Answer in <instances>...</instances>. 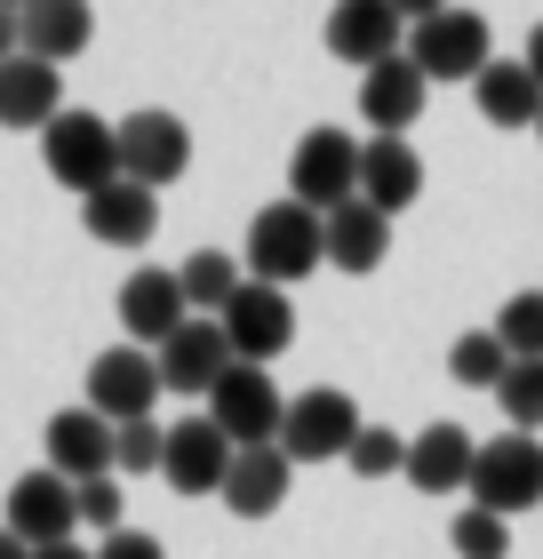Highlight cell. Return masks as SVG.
<instances>
[{
	"label": "cell",
	"instance_id": "3957f363",
	"mask_svg": "<svg viewBox=\"0 0 543 559\" xmlns=\"http://www.w3.org/2000/svg\"><path fill=\"white\" fill-rule=\"evenodd\" d=\"M40 160H48V176L57 185H72V192H105V185H120V120H96V112H57L40 129Z\"/></svg>",
	"mask_w": 543,
	"mask_h": 559
},
{
	"label": "cell",
	"instance_id": "52a82bcc",
	"mask_svg": "<svg viewBox=\"0 0 543 559\" xmlns=\"http://www.w3.org/2000/svg\"><path fill=\"white\" fill-rule=\"evenodd\" d=\"M216 328H224V344H232L240 368H264V360H280V352L296 344V304H288V288L248 280V288L216 312Z\"/></svg>",
	"mask_w": 543,
	"mask_h": 559
},
{
	"label": "cell",
	"instance_id": "9a60e30c",
	"mask_svg": "<svg viewBox=\"0 0 543 559\" xmlns=\"http://www.w3.org/2000/svg\"><path fill=\"white\" fill-rule=\"evenodd\" d=\"M192 320V304H185V280L176 272H128L120 280V328H128V344H144V352H161L176 328Z\"/></svg>",
	"mask_w": 543,
	"mask_h": 559
},
{
	"label": "cell",
	"instance_id": "f1b7e54d",
	"mask_svg": "<svg viewBox=\"0 0 543 559\" xmlns=\"http://www.w3.org/2000/svg\"><path fill=\"white\" fill-rule=\"evenodd\" d=\"M496 336L511 360H543V288H520V296H504V312H496Z\"/></svg>",
	"mask_w": 543,
	"mask_h": 559
},
{
	"label": "cell",
	"instance_id": "484cf974",
	"mask_svg": "<svg viewBox=\"0 0 543 559\" xmlns=\"http://www.w3.org/2000/svg\"><path fill=\"white\" fill-rule=\"evenodd\" d=\"M176 280H185V304H192V320H216L224 304L248 288L240 257H224V248H192V257H185V272H176Z\"/></svg>",
	"mask_w": 543,
	"mask_h": 559
},
{
	"label": "cell",
	"instance_id": "4dcf8cb0",
	"mask_svg": "<svg viewBox=\"0 0 543 559\" xmlns=\"http://www.w3.org/2000/svg\"><path fill=\"white\" fill-rule=\"evenodd\" d=\"M344 464H352L359 479H392V472H408V440H400V431H383V424H368Z\"/></svg>",
	"mask_w": 543,
	"mask_h": 559
},
{
	"label": "cell",
	"instance_id": "8fae6325",
	"mask_svg": "<svg viewBox=\"0 0 543 559\" xmlns=\"http://www.w3.org/2000/svg\"><path fill=\"white\" fill-rule=\"evenodd\" d=\"M152 392H161V360H152L144 344H113V352L88 360V408L105 424H144Z\"/></svg>",
	"mask_w": 543,
	"mask_h": 559
},
{
	"label": "cell",
	"instance_id": "44dd1931",
	"mask_svg": "<svg viewBox=\"0 0 543 559\" xmlns=\"http://www.w3.org/2000/svg\"><path fill=\"white\" fill-rule=\"evenodd\" d=\"M64 112V72L40 57H9L0 64V129H48Z\"/></svg>",
	"mask_w": 543,
	"mask_h": 559
},
{
	"label": "cell",
	"instance_id": "836d02e7",
	"mask_svg": "<svg viewBox=\"0 0 543 559\" xmlns=\"http://www.w3.org/2000/svg\"><path fill=\"white\" fill-rule=\"evenodd\" d=\"M96 559H168V551H161V536H144V527H120V536L96 544Z\"/></svg>",
	"mask_w": 543,
	"mask_h": 559
},
{
	"label": "cell",
	"instance_id": "d6986e66",
	"mask_svg": "<svg viewBox=\"0 0 543 559\" xmlns=\"http://www.w3.org/2000/svg\"><path fill=\"white\" fill-rule=\"evenodd\" d=\"M416 192H424L416 144L408 136H368V152H359V200H368L376 216H400V209H416Z\"/></svg>",
	"mask_w": 543,
	"mask_h": 559
},
{
	"label": "cell",
	"instance_id": "ac0fdd59",
	"mask_svg": "<svg viewBox=\"0 0 543 559\" xmlns=\"http://www.w3.org/2000/svg\"><path fill=\"white\" fill-rule=\"evenodd\" d=\"M81 224H88V240H105V248H144L161 233V192H144V185L120 176V185L81 200Z\"/></svg>",
	"mask_w": 543,
	"mask_h": 559
},
{
	"label": "cell",
	"instance_id": "277c9868",
	"mask_svg": "<svg viewBox=\"0 0 543 559\" xmlns=\"http://www.w3.org/2000/svg\"><path fill=\"white\" fill-rule=\"evenodd\" d=\"M359 431H368V416L352 408V392L312 384V392L288 400V416H280V455H288V464H335V455L359 448Z\"/></svg>",
	"mask_w": 543,
	"mask_h": 559
},
{
	"label": "cell",
	"instance_id": "7a4b0ae2",
	"mask_svg": "<svg viewBox=\"0 0 543 559\" xmlns=\"http://www.w3.org/2000/svg\"><path fill=\"white\" fill-rule=\"evenodd\" d=\"M408 64H416L424 81H480V72L496 64V33H487V16H472V9H416V24H408Z\"/></svg>",
	"mask_w": 543,
	"mask_h": 559
},
{
	"label": "cell",
	"instance_id": "d590c367",
	"mask_svg": "<svg viewBox=\"0 0 543 559\" xmlns=\"http://www.w3.org/2000/svg\"><path fill=\"white\" fill-rule=\"evenodd\" d=\"M528 72H535V88H543V24H535V33H528V57H520Z\"/></svg>",
	"mask_w": 543,
	"mask_h": 559
},
{
	"label": "cell",
	"instance_id": "d6a6232c",
	"mask_svg": "<svg viewBox=\"0 0 543 559\" xmlns=\"http://www.w3.org/2000/svg\"><path fill=\"white\" fill-rule=\"evenodd\" d=\"M72 503H81V527H96V536H120V479H88V488H72Z\"/></svg>",
	"mask_w": 543,
	"mask_h": 559
},
{
	"label": "cell",
	"instance_id": "7c38bea8",
	"mask_svg": "<svg viewBox=\"0 0 543 559\" xmlns=\"http://www.w3.org/2000/svg\"><path fill=\"white\" fill-rule=\"evenodd\" d=\"M113 440H120V424H105L81 400V408H57L40 431V448H48V472L72 479V488H88V479H120L113 472Z\"/></svg>",
	"mask_w": 543,
	"mask_h": 559
},
{
	"label": "cell",
	"instance_id": "5bb4252c",
	"mask_svg": "<svg viewBox=\"0 0 543 559\" xmlns=\"http://www.w3.org/2000/svg\"><path fill=\"white\" fill-rule=\"evenodd\" d=\"M152 360H161V392H200V400H209V392L224 384V376L240 368L216 320H185L161 352H152Z\"/></svg>",
	"mask_w": 543,
	"mask_h": 559
},
{
	"label": "cell",
	"instance_id": "30bf717a",
	"mask_svg": "<svg viewBox=\"0 0 543 559\" xmlns=\"http://www.w3.org/2000/svg\"><path fill=\"white\" fill-rule=\"evenodd\" d=\"M0 527H9L16 544H33V551H48V544H72V527H81V503H72V479H57V472H16V488H9V503H0Z\"/></svg>",
	"mask_w": 543,
	"mask_h": 559
},
{
	"label": "cell",
	"instance_id": "4fadbf2b",
	"mask_svg": "<svg viewBox=\"0 0 543 559\" xmlns=\"http://www.w3.org/2000/svg\"><path fill=\"white\" fill-rule=\"evenodd\" d=\"M232 448L224 431L209 416H185V424H168V455H161V479L176 496H224V479H232Z\"/></svg>",
	"mask_w": 543,
	"mask_h": 559
},
{
	"label": "cell",
	"instance_id": "4316f807",
	"mask_svg": "<svg viewBox=\"0 0 543 559\" xmlns=\"http://www.w3.org/2000/svg\"><path fill=\"white\" fill-rule=\"evenodd\" d=\"M448 376H456V384H487V392H496L504 376H511L504 336H496V328H472V336H456V344H448Z\"/></svg>",
	"mask_w": 543,
	"mask_h": 559
},
{
	"label": "cell",
	"instance_id": "74e56055",
	"mask_svg": "<svg viewBox=\"0 0 543 559\" xmlns=\"http://www.w3.org/2000/svg\"><path fill=\"white\" fill-rule=\"evenodd\" d=\"M0 559H33V544H16L9 527H0Z\"/></svg>",
	"mask_w": 543,
	"mask_h": 559
},
{
	"label": "cell",
	"instance_id": "d4e9b609",
	"mask_svg": "<svg viewBox=\"0 0 543 559\" xmlns=\"http://www.w3.org/2000/svg\"><path fill=\"white\" fill-rule=\"evenodd\" d=\"M472 96H480V112L496 120V129H535L543 120V88H535V72L528 64H487L480 81H472Z\"/></svg>",
	"mask_w": 543,
	"mask_h": 559
},
{
	"label": "cell",
	"instance_id": "ba28073f",
	"mask_svg": "<svg viewBox=\"0 0 543 559\" xmlns=\"http://www.w3.org/2000/svg\"><path fill=\"white\" fill-rule=\"evenodd\" d=\"M192 168V129L176 112H128L120 120V176L128 185H144V192H168L176 176Z\"/></svg>",
	"mask_w": 543,
	"mask_h": 559
},
{
	"label": "cell",
	"instance_id": "8d00e7d4",
	"mask_svg": "<svg viewBox=\"0 0 543 559\" xmlns=\"http://www.w3.org/2000/svg\"><path fill=\"white\" fill-rule=\"evenodd\" d=\"M33 559H96V551H81V544H48V551H33Z\"/></svg>",
	"mask_w": 543,
	"mask_h": 559
},
{
	"label": "cell",
	"instance_id": "e575fe53",
	"mask_svg": "<svg viewBox=\"0 0 543 559\" xmlns=\"http://www.w3.org/2000/svg\"><path fill=\"white\" fill-rule=\"evenodd\" d=\"M24 57V9H0V64Z\"/></svg>",
	"mask_w": 543,
	"mask_h": 559
},
{
	"label": "cell",
	"instance_id": "6da1fadb",
	"mask_svg": "<svg viewBox=\"0 0 543 559\" xmlns=\"http://www.w3.org/2000/svg\"><path fill=\"white\" fill-rule=\"evenodd\" d=\"M240 264H248V280H264V288H296L304 272L328 264V216H312L304 200H272V209H256Z\"/></svg>",
	"mask_w": 543,
	"mask_h": 559
},
{
	"label": "cell",
	"instance_id": "7402d4cb",
	"mask_svg": "<svg viewBox=\"0 0 543 559\" xmlns=\"http://www.w3.org/2000/svg\"><path fill=\"white\" fill-rule=\"evenodd\" d=\"M288 488H296V464L280 448H240L232 455V479H224V503L240 520H272L288 503Z\"/></svg>",
	"mask_w": 543,
	"mask_h": 559
},
{
	"label": "cell",
	"instance_id": "603a6c76",
	"mask_svg": "<svg viewBox=\"0 0 543 559\" xmlns=\"http://www.w3.org/2000/svg\"><path fill=\"white\" fill-rule=\"evenodd\" d=\"M88 40H96L88 0H24V57L64 72V57H81Z\"/></svg>",
	"mask_w": 543,
	"mask_h": 559
},
{
	"label": "cell",
	"instance_id": "2e32d148",
	"mask_svg": "<svg viewBox=\"0 0 543 559\" xmlns=\"http://www.w3.org/2000/svg\"><path fill=\"white\" fill-rule=\"evenodd\" d=\"M400 40H408V16L392 9V0H344V9H328V48L344 64H359V72L392 64Z\"/></svg>",
	"mask_w": 543,
	"mask_h": 559
},
{
	"label": "cell",
	"instance_id": "83f0119b",
	"mask_svg": "<svg viewBox=\"0 0 543 559\" xmlns=\"http://www.w3.org/2000/svg\"><path fill=\"white\" fill-rule=\"evenodd\" d=\"M496 408H504V424L511 431H543V360H511V376L496 384Z\"/></svg>",
	"mask_w": 543,
	"mask_h": 559
},
{
	"label": "cell",
	"instance_id": "cb8c5ba5",
	"mask_svg": "<svg viewBox=\"0 0 543 559\" xmlns=\"http://www.w3.org/2000/svg\"><path fill=\"white\" fill-rule=\"evenodd\" d=\"M383 248H392V216H376L368 200H352V209L328 216V264L335 272H376Z\"/></svg>",
	"mask_w": 543,
	"mask_h": 559
},
{
	"label": "cell",
	"instance_id": "e0dca14e",
	"mask_svg": "<svg viewBox=\"0 0 543 559\" xmlns=\"http://www.w3.org/2000/svg\"><path fill=\"white\" fill-rule=\"evenodd\" d=\"M472 464H480V440L463 424H424L408 440V488L416 496H463L472 488Z\"/></svg>",
	"mask_w": 543,
	"mask_h": 559
},
{
	"label": "cell",
	"instance_id": "8992f818",
	"mask_svg": "<svg viewBox=\"0 0 543 559\" xmlns=\"http://www.w3.org/2000/svg\"><path fill=\"white\" fill-rule=\"evenodd\" d=\"M472 503L480 512H535L543 503V448L528 431H504V440H480V464H472Z\"/></svg>",
	"mask_w": 543,
	"mask_h": 559
},
{
	"label": "cell",
	"instance_id": "f546056e",
	"mask_svg": "<svg viewBox=\"0 0 543 559\" xmlns=\"http://www.w3.org/2000/svg\"><path fill=\"white\" fill-rule=\"evenodd\" d=\"M448 544H456V559H504L511 551V520H496V512H456V527H448Z\"/></svg>",
	"mask_w": 543,
	"mask_h": 559
},
{
	"label": "cell",
	"instance_id": "1f68e13d",
	"mask_svg": "<svg viewBox=\"0 0 543 559\" xmlns=\"http://www.w3.org/2000/svg\"><path fill=\"white\" fill-rule=\"evenodd\" d=\"M161 455H168V431L161 424H120V440H113V472H161Z\"/></svg>",
	"mask_w": 543,
	"mask_h": 559
},
{
	"label": "cell",
	"instance_id": "ffe728a7",
	"mask_svg": "<svg viewBox=\"0 0 543 559\" xmlns=\"http://www.w3.org/2000/svg\"><path fill=\"white\" fill-rule=\"evenodd\" d=\"M424 96H432V81L408 57H392V64H376V72H359V112H368V129L376 136H400V129H416L424 120Z\"/></svg>",
	"mask_w": 543,
	"mask_h": 559
},
{
	"label": "cell",
	"instance_id": "9c48e42d",
	"mask_svg": "<svg viewBox=\"0 0 543 559\" xmlns=\"http://www.w3.org/2000/svg\"><path fill=\"white\" fill-rule=\"evenodd\" d=\"M200 416H209L232 448H280V416H288V408H280V384L264 368H232L224 384L209 392Z\"/></svg>",
	"mask_w": 543,
	"mask_h": 559
},
{
	"label": "cell",
	"instance_id": "f35d334b",
	"mask_svg": "<svg viewBox=\"0 0 543 559\" xmlns=\"http://www.w3.org/2000/svg\"><path fill=\"white\" fill-rule=\"evenodd\" d=\"M535 136H543V120H535Z\"/></svg>",
	"mask_w": 543,
	"mask_h": 559
},
{
	"label": "cell",
	"instance_id": "5b68a950",
	"mask_svg": "<svg viewBox=\"0 0 543 559\" xmlns=\"http://www.w3.org/2000/svg\"><path fill=\"white\" fill-rule=\"evenodd\" d=\"M359 152L344 129H304L296 152H288V200H304L312 216H335L359 200Z\"/></svg>",
	"mask_w": 543,
	"mask_h": 559
}]
</instances>
